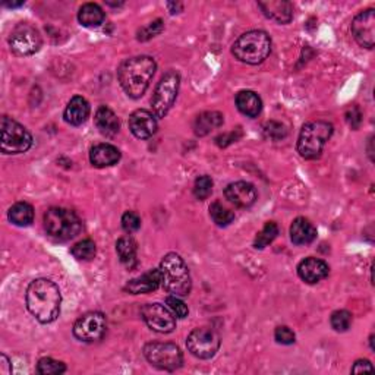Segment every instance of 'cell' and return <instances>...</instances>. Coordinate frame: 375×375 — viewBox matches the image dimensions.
Listing matches in <instances>:
<instances>
[{
  "label": "cell",
  "mask_w": 375,
  "mask_h": 375,
  "mask_svg": "<svg viewBox=\"0 0 375 375\" xmlns=\"http://www.w3.org/2000/svg\"><path fill=\"white\" fill-rule=\"evenodd\" d=\"M352 34L361 47L372 49L375 41V10L367 9L352 21Z\"/></svg>",
  "instance_id": "14"
},
{
  "label": "cell",
  "mask_w": 375,
  "mask_h": 375,
  "mask_svg": "<svg viewBox=\"0 0 375 375\" xmlns=\"http://www.w3.org/2000/svg\"><path fill=\"white\" fill-rule=\"evenodd\" d=\"M264 132H265L267 136H270L273 139H282L287 135L286 126L280 122H274V121H271V122H269L265 125Z\"/></svg>",
  "instance_id": "37"
},
{
  "label": "cell",
  "mask_w": 375,
  "mask_h": 375,
  "mask_svg": "<svg viewBox=\"0 0 375 375\" xmlns=\"http://www.w3.org/2000/svg\"><path fill=\"white\" fill-rule=\"evenodd\" d=\"M94 123L97 126V130L100 131L101 135L104 136H114L117 132H119V119H117L116 113L109 109L107 106H100L97 113H95L94 117Z\"/></svg>",
  "instance_id": "21"
},
{
  "label": "cell",
  "mask_w": 375,
  "mask_h": 375,
  "mask_svg": "<svg viewBox=\"0 0 375 375\" xmlns=\"http://www.w3.org/2000/svg\"><path fill=\"white\" fill-rule=\"evenodd\" d=\"M162 31H163V21L157 19V21H154V23L149 24L148 27H145V28H143L141 31H139L138 40H141V41L149 40L152 37L157 36L158 33H162Z\"/></svg>",
  "instance_id": "38"
},
{
  "label": "cell",
  "mask_w": 375,
  "mask_h": 375,
  "mask_svg": "<svg viewBox=\"0 0 375 375\" xmlns=\"http://www.w3.org/2000/svg\"><path fill=\"white\" fill-rule=\"evenodd\" d=\"M271 51V40L269 34L260 29L242 34L232 47V53L238 60L248 65H260Z\"/></svg>",
  "instance_id": "3"
},
{
  "label": "cell",
  "mask_w": 375,
  "mask_h": 375,
  "mask_svg": "<svg viewBox=\"0 0 375 375\" xmlns=\"http://www.w3.org/2000/svg\"><path fill=\"white\" fill-rule=\"evenodd\" d=\"M166 305L171 311V313H173V315L176 318H185L189 314L188 306L185 305L184 301H180L179 296H175V295L167 296L166 298Z\"/></svg>",
  "instance_id": "35"
},
{
  "label": "cell",
  "mask_w": 375,
  "mask_h": 375,
  "mask_svg": "<svg viewBox=\"0 0 375 375\" xmlns=\"http://www.w3.org/2000/svg\"><path fill=\"white\" fill-rule=\"evenodd\" d=\"M167 8L170 9V14H178L176 10H182V5L180 3H169Z\"/></svg>",
  "instance_id": "42"
},
{
  "label": "cell",
  "mask_w": 375,
  "mask_h": 375,
  "mask_svg": "<svg viewBox=\"0 0 375 375\" xmlns=\"http://www.w3.org/2000/svg\"><path fill=\"white\" fill-rule=\"evenodd\" d=\"M156 69L157 65L153 58L136 56L122 63L119 71H117V77H119L123 91L131 99H139L143 97L149 87Z\"/></svg>",
  "instance_id": "2"
},
{
  "label": "cell",
  "mask_w": 375,
  "mask_h": 375,
  "mask_svg": "<svg viewBox=\"0 0 375 375\" xmlns=\"http://www.w3.org/2000/svg\"><path fill=\"white\" fill-rule=\"evenodd\" d=\"M66 371V365L53 358H41L37 363V372L41 375H59Z\"/></svg>",
  "instance_id": "32"
},
{
  "label": "cell",
  "mask_w": 375,
  "mask_h": 375,
  "mask_svg": "<svg viewBox=\"0 0 375 375\" xmlns=\"http://www.w3.org/2000/svg\"><path fill=\"white\" fill-rule=\"evenodd\" d=\"M210 216L214 220L217 226H229V224L234 220V214L229 208L224 207L220 202H213L210 206Z\"/></svg>",
  "instance_id": "30"
},
{
  "label": "cell",
  "mask_w": 375,
  "mask_h": 375,
  "mask_svg": "<svg viewBox=\"0 0 375 375\" xmlns=\"http://www.w3.org/2000/svg\"><path fill=\"white\" fill-rule=\"evenodd\" d=\"M144 356L153 367L163 371H175L182 367L184 356L173 343L152 341L144 346Z\"/></svg>",
  "instance_id": "8"
},
{
  "label": "cell",
  "mask_w": 375,
  "mask_h": 375,
  "mask_svg": "<svg viewBox=\"0 0 375 375\" xmlns=\"http://www.w3.org/2000/svg\"><path fill=\"white\" fill-rule=\"evenodd\" d=\"M331 134H333V125L328 122L314 121L306 123L299 134L298 153L308 160L319 157Z\"/></svg>",
  "instance_id": "6"
},
{
  "label": "cell",
  "mask_w": 375,
  "mask_h": 375,
  "mask_svg": "<svg viewBox=\"0 0 375 375\" xmlns=\"http://www.w3.org/2000/svg\"><path fill=\"white\" fill-rule=\"evenodd\" d=\"M78 21L81 25L87 28H97L104 23V12L99 5L85 3L80 9Z\"/></svg>",
  "instance_id": "27"
},
{
  "label": "cell",
  "mask_w": 375,
  "mask_h": 375,
  "mask_svg": "<svg viewBox=\"0 0 375 375\" xmlns=\"http://www.w3.org/2000/svg\"><path fill=\"white\" fill-rule=\"evenodd\" d=\"M224 195L229 202L241 208H248L255 204L256 201V189L250 182H233L224 189Z\"/></svg>",
  "instance_id": "15"
},
{
  "label": "cell",
  "mask_w": 375,
  "mask_h": 375,
  "mask_svg": "<svg viewBox=\"0 0 375 375\" xmlns=\"http://www.w3.org/2000/svg\"><path fill=\"white\" fill-rule=\"evenodd\" d=\"M258 6L267 18L278 24H289L293 18V6L286 0H267V2H260Z\"/></svg>",
  "instance_id": "19"
},
{
  "label": "cell",
  "mask_w": 375,
  "mask_h": 375,
  "mask_svg": "<svg viewBox=\"0 0 375 375\" xmlns=\"http://www.w3.org/2000/svg\"><path fill=\"white\" fill-rule=\"evenodd\" d=\"M223 123V116L217 112H206L197 117L194 130L197 135H207L210 134L213 130H216V128L221 126Z\"/></svg>",
  "instance_id": "28"
},
{
  "label": "cell",
  "mask_w": 375,
  "mask_h": 375,
  "mask_svg": "<svg viewBox=\"0 0 375 375\" xmlns=\"http://www.w3.org/2000/svg\"><path fill=\"white\" fill-rule=\"evenodd\" d=\"M278 234V226L274 221H269L265 223V226L261 229V232H258L256 234V238L254 241V246L256 250H263L265 246H269Z\"/></svg>",
  "instance_id": "29"
},
{
  "label": "cell",
  "mask_w": 375,
  "mask_h": 375,
  "mask_svg": "<svg viewBox=\"0 0 375 375\" xmlns=\"http://www.w3.org/2000/svg\"><path fill=\"white\" fill-rule=\"evenodd\" d=\"M162 286V273L160 269L149 270L139 277L132 278L131 282H128L125 286V291L132 295H141V293H149L154 292Z\"/></svg>",
  "instance_id": "18"
},
{
  "label": "cell",
  "mask_w": 375,
  "mask_h": 375,
  "mask_svg": "<svg viewBox=\"0 0 375 375\" xmlns=\"http://www.w3.org/2000/svg\"><path fill=\"white\" fill-rule=\"evenodd\" d=\"M130 130L139 139L153 136L157 131L156 114L144 109L135 110L130 117Z\"/></svg>",
  "instance_id": "16"
},
{
  "label": "cell",
  "mask_w": 375,
  "mask_h": 375,
  "mask_svg": "<svg viewBox=\"0 0 375 375\" xmlns=\"http://www.w3.org/2000/svg\"><path fill=\"white\" fill-rule=\"evenodd\" d=\"M107 328L106 317L101 313H88L82 315L73 326V336L81 341L93 343L100 340Z\"/></svg>",
  "instance_id": "13"
},
{
  "label": "cell",
  "mask_w": 375,
  "mask_h": 375,
  "mask_svg": "<svg viewBox=\"0 0 375 375\" xmlns=\"http://www.w3.org/2000/svg\"><path fill=\"white\" fill-rule=\"evenodd\" d=\"M274 337L280 345H292V343H295V333L286 326L277 327L274 331Z\"/></svg>",
  "instance_id": "39"
},
{
  "label": "cell",
  "mask_w": 375,
  "mask_h": 375,
  "mask_svg": "<svg viewBox=\"0 0 375 375\" xmlns=\"http://www.w3.org/2000/svg\"><path fill=\"white\" fill-rule=\"evenodd\" d=\"M72 255L80 261H91L95 254H97V248H95V243L91 239H84L73 245Z\"/></svg>",
  "instance_id": "31"
},
{
  "label": "cell",
  "mask_w": 375,
  "mask_h": 375,
  "mask_svg": "<svg viewBox=\"0 0 375 375\" xmlns=\"http://www.w3.org/2000/svg\"><path fill=\"white\" fill-rule=\"evenodd\" d=\"M116 252L119 255L121 263L128 269H135L136 267V252L138 246L134 238L123 237L116 242Z\"/></svg>",
  "instance_id": "25"
},
{
  "label": "cell",
  "mask_w": 375,
  "mask_h": 375,
  "mask_svg": "<svg viewBox=\"0 0 375 375\" xmlns=\"http://www.w3.org/2000/svg\"><path fill=\"white\" fill-rule=\"evenodd\" d=\"M213 192V179L207 175L197 178L195 184H194V195L197 199L204 201L207 199Z\"/></svg>",
  "instance_id": "34"
},
{
  "label": "cell",
  "mask_w": 375,
  "mask_h": 375,
  "mask_svg": "<svg viewBox=\"0 0 375 375\" xmlns=\"http://www.w3.org/2000/svg\"><path fill=\"white\" fill-rule=\"evenodd\" d=\"M330 267L326 261L314 258V256H309L304 261L299 263L298 265V276L302 278L305 283L315 285L328 276Z\"/></svg>",
  "instance_id": "17"
},
{
  "label": "cell",
  "mask_w": 375,
  "mask_h": 375,
  "mask_svg": "<svg viewBox=\"0 0 375 375\" xmlns=\"http://www.w3.org/2000/svg\"><path fill=\"white\" fill-rule=\"evenodd\" d=\"M27 308L40 323H53L60 313L62 296L56 283L49 278H37L27 289Z\"/></svg>",
  "instance_id": "1"
},
{
  "label": "cell",
  "mask_w": 375,
  "mask_h": 375,
  "mask_svg": "<svg viewBox=\"0 0 375 375\" xmlns=\"http://www.w3.org/2000/svg\"><path fill=\"white\" fill-rule=\"evenodd\" d=\"M160 273H162V286L175 296H186L191 292L192 282L188 267L182 256L170 252L160 263Z\"/></svg>",
  "instance_id": "4"
},
{
  "label": "cell",
  "mask_w": 375,
  "mask_h": 375,
  "mask_svg": "<svg viewBox=\"0 0 375 375\" xmlns=\"http://www.w3.org/2000/svg\"><path fill=\"white\" fill-rule=\"evenodd\" d=\"M317 238V229L305 217H298L291 226V239L295 245H309Z\"/></svg>",
  "instance_id": "23"
},
{
  "label": "cell",
  "mask_w": 375,
  "mask_h": 375,
  "mask_svg": "<svg viewBox=\"0 0 375 375\" xmlns=\"http://www.w3.org/2000/svg\"><path fill=\"white\" fill-rule=\"evenodd\" d=\"M88 116H90V104L84 97H81V95H75V97L68 103L65 114H63L65 121L73 126L82 125L88 119Z\"/></svg>",
  "instance_id": "22"
},
{
  "label": "cell",
  "mask_w": 375,
  "mask_h": 375,
  "mask_svg": "<svg viewBox=\"0 0 375 375\" xmlns=\"http://www.w3.org/2000/svg\"><path fill=\"white\" fill-rule=\"evenodd\" d=\"M82 229L78 214L68 208H50L45 214V230L51 239L66 242L77 238Z\"/></svg>",
  "instance_id": "5"
},
{
  "label": "cell",
  "mask_w": 375,
  "mask_h": 375,
  "mask_svg": "<svg viewBox=\"0 0 375 375\" xmlns=\"http://www.w3.org/2000/svg\"><path fill=\"white\" fill-rule=\"evenodd\" d=\"M237 106L239 112L248 117H256L263 110V101L258 97V94L250 90L238 93Z\"/></svg>",
  "instance_id": "24"
},
{
  "label": "cell",
  "mask_w": 375,
  "mask_h": 375,
  "mask_svg": "<svg viewBox=\"0 0 375 375\" xmlns=\"http://www.w3.org/2000/svg\"><path fill=\"white\" fill-rule=\"evenodd\" d=\"M374 371L371 362L367 361V359H361V361H356L355 365L352 367V372L353 374H361V372H371Z\"/></svg>",
  "instance_id": "40"
},
{
  "label": "cell",
  "mask_w": 375,
  "mask_h": 375,
  "mask_svg": "<svg viewBox=\"0 0 375 375\" xmlns=\"http://www.w3.org/2000/svg\"><path fill=\"white\" fill-rule=\"evenodd\" d=\"M179 84L180 77L175 71H169L160 80L152 99L153 112L157 117H165L171 109V106L175 104L179 91Z\"/></svg>",
  "instance_id": "9"
},
{
  "label": "cell",
  "mask_w": 375,
  "mask_h": 375,
  "mask_svg": "<svg viewBox=\"0 0 375 375\" xmlns=\"http://www.w3.org/2000/svg\"><path fill=\"white\" fill-rule=\"evenodd\" d=\"M33 145V136L21 123L10 119L8 116L2 117V139L0 148L3 154H21L25 153Z\"/></svg>",
  "instance_id": "7"
},
{
  "label": "cell",
  "mask_w": 375,
  "mask_h": 375,
  "mask_svg": "<svg viewBox=\"0 0 375 375\" xmlns=\"http://www.w3.org/2000/svg\"><path fill=\"white\" fill-rule=\"evenodd\" d=\"M8 217L15 226L27 228L34 221V208L28 202H16V204L10 207Z\"/></svg>",
  "instance_id": "26"
},
{
  "label": "cell",
  "mask_w": 375,
  "mask_h": 375,
  "mask_svg": "<svg viewBox=\"0 0 375 375\" xmlns=\"http://www.w3.org/2000/svg\"><path fill=\"white\" fill-rule=\"evenodd\" d=\"M10 372H12V365H10L9 358L6 355H2L0 356V374L9 375Z\"/></svg>",
  "instance_id": "41"
},
{
  "label": "cell",
  "mask_w": 375,
  "mask_h": 375,
  "mask_svg": "<svg viewBox=\"0 0 375 375\" xmlns=\"http://www.w3.org/2000/svg\"><path fill=\"white\" fill-rule=\"evenodd\" d=\"M220 345L221 340L219 333L216 330L208 327H199L192 330L186 339V346L189 352L199 359L213 358L219 352Z\"/></svg>",
  "instance_id": "10"
},
{
  "label": "cell",
  "mask_w": 375,
  "mask_h": 375,
  "mask_svg": "<svg viewBox=\"0 0 375 375\" xmlns=\"http://www.w3.org/2000/svg\"><path fill=\"white\" fill-rule=\"evenodd\" d=\"M145 324L156 333L167 335L176 328V317L162 304H147L141 309Z\"/></svg>",
  "instance_id": "12"
},
{
  "label": "cell",
  "mask_w": 375,
  "mask_h": 375,
  "mask_svg": "<svg viewBox=\"0 0 375 375\" xmlns=\"http://www.w3.org/2000/svg\"><path fill=\"white\" fill-rule=\"evenodd\" d=\"M121 160V152L112 144H99L91 148L90 162L94 167H110Z\"/></svg>",
  "instance_id": "20"
},
{
  "label": "cell",
  "mask_w": 375,
  "mask_h": 375,
  "mask_svg": "<svg viewBox=\"0 0 375 375\" xmlns=\"http://www.w3.org/2000/svg\"><path fill=\"white\" fill-rule=\"evenodd\" d=\"M122 228L126 233H135L141 228V219L134 211H126L122 217Z\"/></svg>",
  "instance_id": "36"
},
{
  "label": "cell",
  "mask_w": 375,
  "mask_h": 375,
  "mask_svg": "<svg viewBox=\"0 0 375 375\" xmlns=\"http://www.w3.org/2000/svg\"><path fill=\"white\" fill-rule=\"evenodd\" d=\"M9 46L18 56H31L41 47L38 29L28 23L18 24L9 36Z\"/></svg>",
  "instance_id": "11"
},
{
  "label": "cell",
  "mask_w": 375,
  "mask_h": 375,
  "mask_svg": "<svg viewBox=\"0 0 375 375\" xmlns=\"http://www.w3.org/2000/svg\"><path fill=\"white\" fill-rule=\"evenodd\" d=\"M331 327H333L339 333H343V331H348L352 324V314L346 309H339L336 313L331 314L330 318Z\"/></svg>",
  "instance_id": "33"
}]
</instances>
